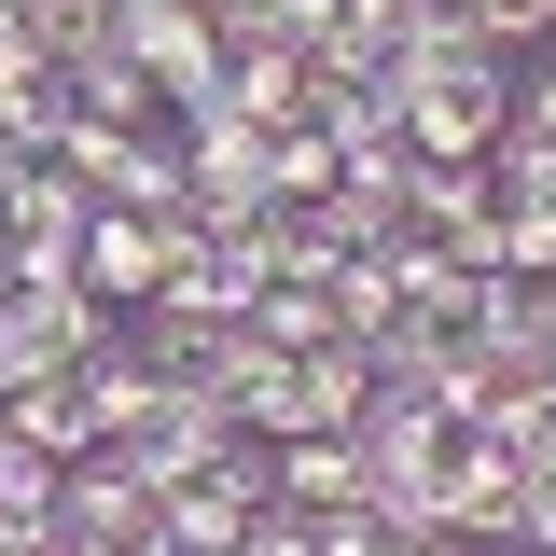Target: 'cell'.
I'll list each match as a JSON object with an SVG mask.
<instances>
[{"mask_svg": "<svg viewBox=\"0 0 556 556\" xmlns=\"http://www.w3.org/2000/svg\"><path fill=\"white\" fill-rule=\"evenodd\" d=\"M237 556H320V515H306V501H265V515L237 529Z\"/></svg>", "mask_w": 556, "mask_h": 556, "instance_id": "obj_16", "label": "cell"}, {"mask_svg": "<svg viewBox=\"0 0 556 556\" xmlns=\"http://www.w3.org/2000/svg\"><path fill=\"white\" fill-rule=\"evenodd\" d=\"M320 195H334V139L306 126V112L265 126V208H320Z\"/></svg>", "mask_w": 556, "mask_h": 556, "instance_id": "obj_12", "label": "cell"}, {"mask_svg": "<svg viewBox=\"0 0 556 556\" xmlns=\"http://www.w3.org/2000/svg\"><path fill=\"white\" fill-rule=\"evenodd\" d=\"M473 208H486V181H473V167H417V181H404V223H417V237H459Z\"/></svg>", "mask_w": 556, "mask_h": 556, "instance_id": "obj_13", "label": "cell"}, {"mask_svg": "<svg viewBox=\"0 0 556 556\" xmlns=\"http://www.w3.org/2000/svg\"><path fill=\"white\" fill-rule=\"evenodd\" d=\"M251 320H265L278 348H334V292H320V278H292V292H265V306H251Z\"/></svg>", "mask_w": 556, "mask_h": 556, "instance_id": "obj_14", "label": "cell"}, {"mask_svg": "<svg viewBox=\"0 0 556 556\" xmlns=\"http://www.w3.org/2000/svg\"><path fill=\"white\" fill-rule=\"evenodd\" d=\"M265 459H278V501H306V515H362V501H376V473H362L348 431H292V445H265Z\"/></svg>", "mask_w": 556, "mask_h": 556, "instance_id": "obj_9", "label": "cell"}, {"mask_svg": "<svg viewBox=\"0 0 556 556\" xmlns=\"http://www.w3.org/2000/svg\"><path fill=\"white\" fill-rule=\"evenodd\" d=\"M473 348H486V376H556V278H486Z\"/></svg>", "mask_w": 556, "mask_h": 556, "instance_id": "obj_4", "label": "cell"}, {"mask_svg": "<svg viewBox=\"0 0 556 556\" xmlns=\"http://www.w3.org/2000/svg\"><path fill=\"white\" fill-rule=\"evenodd\" d=\"M223 445H237V417L208 404V390H181V376H167V404L139 417V431H126V445H112V459H126V473L153 486V515H167V486H195L208 459H223Z\"/></svg>", "mask_w": 556, "mask_h": 556, "instance_id": "obj_2", "label": "cell"}, {"mask_svg": "<svg viewBox=\"0 0 556 556\" xmlns=\"http://www.w3.org/2000/svg\"><path fill=\"white\" fill-rule=\"evenodd\" d=\"M501 98H515V70H486V84H431V98H390V112H404V153H417V167H473L486 139H501Z\"/></svg>", "mask_w": 556, "mask_h": 556, "instance_id": "obj_3", "label": "cell"}, {"mask_svg": "<svg viewBox=\"0 0 556 556\" xmlns=\"http://www.w3.org/2000/svg\"><path fill=\"white\" fill-rule=\"evenodd\" d=\"M223 112H237V126H292V112H306V42L223 28Z\"/></svg>", "mask_w": 556, "mask_h": 556, "instance_id": "obj_5", "label": "cell"}, {"mask_svg": "<svg viewBox=\"0 0 556 556\" xmlns=\"http://www.w3.org/2000/svg\"><path fill=\"white\" fill-rule=\"evenodd\" d=\"M501 556H543V543H501Z\"/></svg>", "mask_w": 556, "mask_h": 556, "instance_id": "obj_18", "label": "cell"}, {"mask_svg": "<svg viewBox=\"0 0 556 556\" xmlns=\"http://www.w3.org/2000/svg\"><path fill=\"white\" fill-rule=\"evenodd\" d=\"M431 529H445V543H473V556L529 543V459H515L501 431H459V445H445V473H431Z\"/></svg>", "mask_w": 556, "mask_h": 556, "instance_id": "obj_1", "label": "cell"}, {"mask_svg": "<svg viewBox=\"0 0 556 556\" xmlns=\"http://www.w3.org/2000/svg\"><path fill=\"white\" fill-rule=\"evenodd\" d=\"M153 237H167V223H139V208H98V223H84V292H98L112 320L153 306Z\"/></svg>", "mask_w": 556, "mask_h": 556, "instance_id": "obj_10", "label": "cell"}, {"mask_svg": "<svg viewBox=\"0 0 556 556\" xmlns=\"http://www.w3.org/2000/svg\"><path fill=\"white\" fill-rule=\"evenodd\" d=\"M0 431L42 445V459H84V445H98V417H84V390H70V362H56V376H28V390L0 404Z\"/></svg>", "mask_w": 556, "mask_h": 556, "instance_id": "obj_11", "label": "cell"}, {"mask_svg": "<svg viewBox=\"0 0 556 556\" xmlns=\"http://www.w3.org/2000/svg\"><path fill=\"white\" fill-rule=\"evenodd\" d=\"M70 390H84V417H98V445H126L139 417L167 404V376L139 362V334H126V320H112L98 348H70Z\"/></svg>", "mask_w": 556, "mask_h": 556, "instance_id": "obj_6", "label": "cell"}, {"mask_svg": "<svg viewBox=\"0 0 556 556\" xmlns=\"http://www.w3.org/2000/svg\"><path fill=\"white\" fill-rule=\"evenodd\" d=\"M28 376H56V334H42V320H28V306L0 292V404H14Z\"/></svg>", "mask_w": 556, "mask_h": 556, "instance_id": "obj_15", "label": "cell"}, {"mask_svg": "<svg viewBox=\"0 0 556 556\" xmlns=\"http://www.w3.org/2000/svg\"><path fill=\"white\" fill-rule=\"evenodd\" d=\"M320 556H390V529L376 515H320Z\"/></svg>", "mask_w": 556, "mask_h": 556, "instance_id": "obj_17", "label": "cell"}, {"mask_svg": "<svg viewBox=\"0 0 556 556\" xmlns=\"http://www.w3.org/2000/svg\"><path fill=\"white\" fill-rule=\"evenodd\" d=\"M543 56H556V42H543Z\"/></svg>", "mask_w": 556, "mask_h": 556, "instance_id": "obj_19", "label": "cell"}, {"mask_svg": "<svg viewBox=\"0 0 556 556\" xmlns=\"http://www.w3.org/2000/svg\"><path fill=\"white\" fill-rule=\"evenodd\" d=\"M84 223H98L84 167H56V153H14V167H0V237H70V251H84Z\"/></svg>", "mask_w": 556, "mask_h": 556, "instance_id": "obj_8", "label": "cell"}, {"mask_svg": "<svg viewBox=\"0 0 556 556\" xmlns=\"http://www.w3.org/2000/svg\"><path fill=\"white\" fill-rule=\"evenodd\" d=\"M56 529H84V543H139V529H153V486H139L112 445H84V459H56Z\"/></svg>", "mask_w": 556, "mask_h": 556, "instance_id": "obj_7", "label": "cell"}]
</instances>
